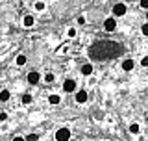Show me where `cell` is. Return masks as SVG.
<instances>
[{"instance_id": "cell-1", "label": "cell", "mask_w": 148, "mask_h": 141, "mask_svg": "<svg viewBox=\"0 0 148 141\" xmlns=\"http://www.w3.org/2000/svg\"><path fill=\"white\" fill-rule=\"evenodd\" d=\"M122 52H124L122 45L115 43V41H96L89 48V56L95 62H106L111 58H119Z\"/></svg>"}, {"instance_id": "cell-2", "label": "cell", "mask_w": 148, "mask_h": 141, "mask_svg": "<svg viewBox=\"0 0 148 141\" xmlns=\"http://www.w3.org/2000/svg\"><path fill=\"white\" fill-rule=\"evenodd\" d=\"M71 139V130L69 128H59L56 134V141H69Z\"/></svg>"}, {"instance_id": "cell-3", "label": "cell", "mask_w": 148, "mask_h": 141, "mask_svg": "<svg viewBox=\"0 0 148 141\" xmlns=\"http://www.w3.org/2000/svg\"><path fill=\"white\" fill-rule=\"evenodd\" d=\"M63 89H65L67 93H72L74 89H76V82H74V80H67V82L63 84Z\"/></svg>"}, {"instance_id": "cell-4", "label": "cell", "mask_w": 148, "mask_h": 141, "mask_svg": "<svg viewBox=\"0 0 148 141\" xmlns=\"http://www.w3.org/2000/svg\"><path fill=\"white\" fill-rule=\"evenodd\" d=\"M113 13H115V15H124V13H126V6H124V4H117V6H115L113 8Z\"/></svg>"}, {"instance_id": "cell-5", "label": "cell", "mask_w": 148, "mask_h": 141, "mask_svg": "<svg viewBox=\"0 0 148 141\" xmlns=\"http://www.w3.org/2000/svg\"><path fill=\"white\" fill-rule=\"evenodd\" d=\"M104 24H106L104 28H106L108 32H113V30H115V26H117V22H115V19H108V21H106Z\"/></svg>"}, {"instance_id": "cell-6", "label": "cell", "mask_w": 148, "mask_h": 141, "mask_svg": "<svg viewBox=\"0 0 148 141\" xmlns=\"http://www.w3.org/2000/svg\"><path fill=\"white\" fill-rule=\"evenodd\" d=\"M85 100H87V93H85V91H78V93H76V102L83 104Z\"/></svg>"}, {"instance_id": "cell-7", "label": "cell", "mask_w": 148, "mask_h": 141, "mask_svg": "<svg viewBox=\"0 0 148 141\" xmlns=\"http://www.w3.org/2000/svg\"><path fill=\"white\" fill-rule=\"evenodd\" d=\"M28 82H30V84H37V82H39V73H30V74H28Z\"/></svg>"}, {"instance_id": "cell-8", "label": "cell", "mask_w": 148, "mask_h": 141, "mask_svg": "<svg viewBox=\"0 0 148 141\" xmlns=\"http://www.w3.org/2000/svg\"><path fill=\"white\" fill-rule=\"evenodd\" d=\"M122 69H124V70H132V69H133V62H132V59H124Z\"/></svg>"}, {"instance_id": "cell-9", "label": "cell", "mask_w": 148, "mask_h": 141, "mask_svg": "<svg viewBox=\"0 0 148 141\" xmlns=\"http://www.w3.org/2000/svg\"><path fill=\"white\" fill-rule=\"evenodd\" d=\"M91 73H92V65L87 63V65H83V67H82V74H91Z\"/></svg>"}, {"instance_id": "cell-10", "label": "cell", "mask_w": 148, "mask_h": 141, "mask_svg": "<svg viewBox=\"0 0 148 141\" xmlns=\"http://www.w3.org/2000/svg\"><path fill=\"white\" fill-rule=\"evenodd\" d=\"M48 100H50V104H59V100H61V98H59L58 95H50Z\"/></svg>"}, {"instance_id": "cell-11", "label": "cell", "mask_w": 148, "mask_h": 141, "mask_svg": "<svg viewBox=\"0 0 148 141\" xmlns=\"http://www.w3.org/2000/svg\"><path fill=\"white\" fill-rule=\"evenodd\" d=\"M0 100H2V102L9 100V91H2V93H0Z\"/></svg>"}, {"instance_id": "cell-12", "label": "cell", "mask_w": 148, "mask_h": 141, "mask_svg": "<svg viewBox=\"0 0 148 141\" xmlns=\"http://www.w3.org/2000/svg\"><path fill=\"white\" fill-rule=\"evenodd\" d=\"M130 132H132V134H139V124L133 123L132 126H130Z\"/></svg>"}, {"instance_id": "cell-13", "label": "cell", "mask_w": 148, "mask_h": 141, "mask_svg": "<svg viewBox=\"0 0 148 141\" xmlns=\"http://www.w3.org/2000/svg\"><path fill=\"white\" fill-rule=\"evenodd\" d=\"M17 63L18 65H24L26 63V56H18V58H17Z\"/></svg>"}, {"instance_id": "cell-14", "label": "cell", "mask_w": 148, "mask_h": 141, "mask_svg": "<svg viewBox=\"0 0 148 141\" xmlns=\"http://www.w3.org/2000/svg\"><path fill=\"white\" fill-rule=\"evenodd\" d=\"M32 24H34V19H32V17H26L24 19V26H32Z\"/></svg>"}, {"instance_id": "cell-15", "label": "cell", "mask_w": 148, "mask_h": 141, "mask_svg": "<svg viewBox=\"0 0 148 141\" xmlns=\"http://www.w3.org/2000/svg\"><path fill=\"white\" fill-rule=\"evenodd\" d=\"M22 102H24V104H30V102H32V97L30 95H24V97H22Z\"/></svg>"}, {"instance_id": "cell-16", "label": "cell", "mask_w": 148, "mask_h": 141, "mask_svg": "<svg viewBox=\"0 0 148 141\" xmlns=\"http://www.w3.org/2000/svg\"><path fill=\"white\" fill-rule=\"evenodd\" d=\"M45 80H46V82H54V74H46V76H45Z\"/></svg>"}, {"instance_id": "cell-17", "label": "cell", "mask_w": 148, "mask_h": 141, "mask_svg": "<svg viewBox=\"0 0 148 141\" xmlns=\"http://www.w3.org/2000/svg\"><path fill=\"white\" fill-rule=\"evenodd\" d=\"M26 141H37V135L35 134H30V135H28V139Z\"/></svg>"}, {"instance_id": "cell-18", "label": "cell", "mask_w": 148, "mask_h": 141, "mask_svg": "<svg viewBox=\"0 0 148 141\" xmlns=\"http://www.w3.org/2000/svg\"><path fill=\"white\" fill-rule=\"evenodd\" d=\"M141 65H145V67H148V56H145V58L141 59Z\"/></svg>"}, {"instance_id": "cell-19", "label": "cell", "mask_w": 148, "mask_h": 141, "mask_svg": "<svg viewBox=\"0 0 148 141\" xmlns=\"http://www.w3.org/2000/svg\"><path fill=\"white\" fill-rule=\"evenodd\" d=\"M43 8H45L43 2H37V4H35V9H43Z\"/></svg>"}, {"instance_id": "cell-20", "label": "cell", "mask_w": 148, "mask_h": 141, "mask_svg": "<svg viewBox=\"0 0 148 141\" xmlns=\"http://www.w3.org/2000/svg\"><path fill=\"white\" fill-rule=\"evenodd\" d=\"M76 35V30H74V28H71V30H69V37H74Z\"/></svg>"}, {"instance_id": "cell-21", "label": "cell", "mask_w": 148, "mask_h": 141, "mask_svg": "<svg viewBox=\"0 0 148 141\" xmlns=\"http://www.w3.org/2000/svg\"><path fill=\"white\" fill-rule=\"evenodd\" d=\"M143 34L148 35V24H143Z\"/></svg>"}, {"instance_id": "cell-22", "label": "cell", "mask_w": 148, "mask_h": 141, "mask_svg": "<svg viewBox=\"0 0 148 141\" xmlns=\"http://www.w3.org/2000/svg\"><path fill=\"white\" fill-rule=\"evenodd\" d=\"M141 6L143 8H148V0H141Z\"/></svg>"}, {"instance_id": "cell-23", "label": "cell", "mask_w": 148, "mask_h": 141, "mask_svg": "<svg viewBox=\"0 0 148 141\" xmlns=\"http://www.w3.org/2000/svg\"><path fill=\"white\" fill-rule=\"evenodd\" d=\"M13 141H26V139H24V138H15Z\"/></svg>"}, {"instance_id": "cell-24", "label": "cell", "mask_w": 148, "mask_h": 141, "mask_svg": "<svg viewBox=\"0 0 148 141\" xmlns=\"http://www.w3.org/2000/svg\"><path fill=\"white\" fill-rule=\"evenodd\" d=\"M146 17H148V13H146Z\"/></svg>"}]
</instances>
